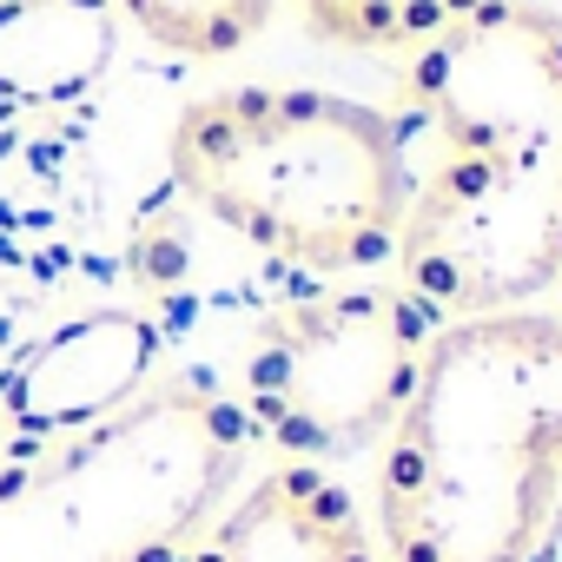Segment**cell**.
Wrapping results in <instances>:
<instances>
[{
	"label": "cell",
	"instance_id": "1",
	"mask_svg": "<svg viewBox=\"0 0 562 562\" xmlns=\"http://www.w3.org/2000/svg\"><path fill=\"white\" fill-rule=\"evenodd\" d=\"M397 285L443 325L562 285V14L490 0L397 67Z\"/></svg>",
	"mask_w": 562,
	"mask_h": 562
},
{
	"label": "cell",
	"instance_id": "2",
	"mask_svg": "<svg viewBox=\"0 0 562 562\" xmlns=\"http://www.w3.org/2000/svg\"><path fill=\"white\" fill-rule=\"evenodd\" d=\"M562 509V318H450L384 437V562H529Z\"/></svg>",
	"mask_w": 562,
	"mask_h": 562
},
{
	"label": "cell",
	"instance_id": "3",
	"mask_svg": "<svg viewBox=\"0 0 562 562\" xmlns=\"http://www.w3.org/2000/svg\"><path fill=\"white\" fill-rule=\"evenodd\" d=\"M172 172L232 238L305 271L391 265L411 212L391 113L318 87H232L186 106Z\"/></svg>",
	"mask_w": 562,
	"mask_h": 562
},
{
	"label": "cell",
	"instance_id": "4",
	"mask_svg": "<svg viewBox=\"0 0 562 562\" xmlns=\"http://www.w3.org/2000/svg\"><path fill=\"white\" fill-rule=\"evenodd\" d=\"M245 443L251 417L218 391H139L0 470V562H172L218 516Z\"/></svg>",
	"mask_w": 562,
	"mask_h": 562
},
{
	"label": "cell",
	"instance_id": "5",
	"mask_svg": "<svg viewBox=\"0 0 562 562\" xmlns=\"http://www.w3.org/2000/svg\"><path fill=\"white\" fill-rule=\"evenodd\" d=\"M437 325L443 318L411 285L331 292L271 312L245 371L251 430L292 450V463L345 457L391 437Z\"/></svg>",
	"mask_w": 562,
	"mask_h": 562
},
{
	"label": "cell",
	"instance_id": "6",
	"mask_svg": "<svg viewBox=\"0 0 562 562\" xmlns=\"http://www.w3.org/2000/svg\"><path fill=\"white\" fill-rule=\"evenodd\" d=\"M159 358V331L133 312H93L41 338L0 384V417L27 437H67L139 397Z\"/></svg>",
	"mask_w": 562,
	"mask_h": 562
},
{
	"label": "cell",
	"instance_id": "7",
	"mask_svg": "<svg viewBox=\"0 0 562 562\" xmlns=\"http://www.w3.org/2000/svg\"><path fill=\"white\" fill-rule=\"evenodd\" d=\"M179 562H384L364 509L318 463L265 470Z\"/></svg>",
	"mask_w": 562,
	"mask_h": 562
},
{
	"label": "cell",
	"instance_id": "8",
	"mask_svg": "<svg viewBox=\"0 0 562 562\" xmlns=\"http://www.w3.org/2000/svg\"><path fill=\"white\" fill-rule=\"evenodd\" d=\"M120 47L113 0H0V93L60 106L87 93Z\"/></svg>",
	"mask_w": 562,
	"mask_h": 562
},
{
	"label": "cell",
	"instance_id": "9",
	"mask_svg": "<svg viewBox=\"0 0 562 562\" xmlns=\"http://www.w3.org/2000/svg\"><path fill=\"white\" fill-rule=\"evenodd\" d=\"M476 8H490V0H299V21L312 41L351 54H417Z\"/></svg>",
	"mask_w": 562,
	"mask_h": 562
},
{
	"label": "cell",
	"instance_id": "10",
	"mask_svg": "<svg viewBox=\"0 0 562 562\" xmlns=\"http://www.w3.org/2000/svg\"><path fill=\"white\" fill-rule=\"evenodd\" d=\"M120 14H133V21H139L153 41H166V47L212 60V54L245 47V41L265 27L271 0H120Z\"/></svg>",
	"mask_w": 562,
	"mask_h": 562
},
{
	"label": "cell",
	"instance_id": "11",
	"mask_svg": "<svg viewBox=\"0 0 562 562\" xmlns=\"http://www.w3.org/2000/svg\"><path fill=\"white\" fill-rule=\"evenodd\" d=\"M529 562H562V509H555V522L542 529V542H536V555Z\"/></svg>",
	"mask_w": 562,
	"mask_h": 562
},
{
	"label": "cell",
	"instance_id": "12",
	"mask_svg": "<svg viewBox=\"0 0 562 562\" xmlns=\"http://www.w3.org/2000/svg\"><path fill=\"white\" fill-rule=\"evenodd\" d=\"M555 292H562V285H555Z\"/></svg>",
	"mask_w": 562,
	"mask_h": 562
}]
</instances>
